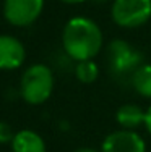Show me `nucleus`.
<instances>
[{
	"mask_svg": "<svg viewBox=\"0 0 151 152\" xmlns=\"http://www.w3.org/2000/svg\"><path fill=\"white\" fill-rule=\"evenodd\" d=\"M104 36L99 24L86 16H73L62 31V47L73 61L93 60L102 50Z\"/></svg>",
	"mask_w": 151,
	"mask_h": 152,
	"instance_id": "obj_1",
	"label": "nucleus"
},
{
	"mask_svg": "<svg viewBox=\"0 0 151 152\" xmlns=\"http://www.w3.org/2000/svg\"><path fill=\"white\" fill-rule=\"evenodd\" d=\"M106 58L109 73L119 83H130L138 66L145 63L143 53L124 39H114L109 42Z\"/></svg>",
	"mask_w": 151,
	"mask_h": 152,
	"instance_id": "obj_2",
	"label": "nucleus"
},
{
	"mask_svg": "<svg viewBox=\"0 0 151 152\" xmlns=\"http://www.w3.org/2000/svg\"><path fill=\"white\" fill-rule=\"evenodd\" d=\"M54 73L44 63H34L24 70L20 81V94L29 105H41L52 96Z\"/></svg>",
	"mask_w": 151,
	"mask_h": 152,
	"instance_id": "obj_3",
	"label": "nucleus"
},
{
	"mask_svg": "<svg viewBox=\"0 0 151 152\" xmlns=\"http://www.w3.org/2000/svg\"><path fill=\"white\" fill-rule=\"evenodd\" d=\"M110 18L124 29L140 28L151 18V0H112Z\"/></svg>",
	"mask_w": 151,
	"mask_h": 152,
	"instance_id": "obj_4",
	"label": "nucleus"
},
{
	"mask_svg": "<svg viewBox=\"0 0 151 152\" xmlns=\"http://www.w3.org/2000/svg\"><path fill=\"white\" fill-rule=\"evenodd\" d=\"M44 10V0H3V16L16 28L31 26Z\"/></svg>",
	"mask_w": 151,
	"mask_h": 152,
	"instance_id": "obj_5",
	"label": "nucleus"
},
{
	"mask_svg": "<svg viewBox=\"0 0 151 152\" xmlns=\"http://www.w3.org/2000/svg\"><path fill=\"white\" fill-rule=\"evenodd\" d=\"M101 152H146V141L133 129H116L104 137Z\"/></svg>",
	"mask_w": 151,
	"mask_h": 152,
	"instance_id": "obj_6",
	"label": "nucleus"
},
{
	"mask_svg": "<svg viewBox=\"0 0 151 152\" xmlns=\"http://www.w3.org/2000/svg\"><path fill=\"white\" fill-rule=\"evenodd\" d=\"M26 60V49L20 39L10 34H0V70L12 71Z\"/></svg>",
	"mask_w": 151,
	"mask_h": 152,
	"instance_id": "obj_7",
	"label": "nucleus"
},
{
	"mask_svg": "<svg viewBox=\"0 0 151 152\" xmlns=\"http://www.w3.org/2000/svg\"><path fill=\"white\" fill-rule=\"evenodd\" d=\"M10 144H12L13 152H47L42 136L33 129L16 131Z\"/></svg>",
	"mask_w": 151,
	"mask_h": 152,
	"instance_id": "obj_8",
	"label": "nucleus"
},
{
	"mask_svg": "<svg viewBox=\"0 0 151 152\" xmlns=\"http://www.w3.org/2000/svg\"><path fill=\"white\" fill-rule=\"evenodd\" d=\"M145 115L146 110H143L136 104H124L116 112V121L122 129H135L140 126H145Z\"/></svg>",
	"mask_w": 151,
	"mask_h": 152,
	"instance_id": "obj_9",
	"label": "nucleus"
},
{
	"mask_svg": "<svg viewBox=\"0 0 151 152\" xmlns=\"http://www.w3.org/2000/svg\"><path fill=\"white\" fill-rule=\"evenodd\" d=\"M130 84L138 96L151 99V63L145 61L143 65H140L138 70L132 76Z\"/></svg>",
	"mask_w": 151,
	"mask_h": 152,
	"instance_id": "obj_10",
	"label": "nucleus"
},
{
	"mask_svg": "<svg viewBox=\"0 0 151 152\" xmlns=\"http://www.w3.org/2000/svg\"><path fill=\"white\" fill-rule=\"evenodd\" d=\"M75 76L83 84H91L99 76V66L94 63V60L77 61V65H75Z\"/></svg>",
	"mask_w": 151,
	"mask_h": 152,
	"instance_id": "obj_11",
	"label": "nucleus"
},
{
	"mask_svg": "<svg viewBox=\"0 0 151 152\" xmlns=\"http://www.w3.org/2000/svg\"><path fill=\"white\" fill-rule=\"evenodd\" d=\"M13 136H15V133H13L12 126L8 125L7 121H2L0 120V144H8L13 141Z\"/></svg>",
	"mask_w": 151,
	"mask_h": 152,
	"instance_id": "obj_12",
	"label": "nucleus"
},
{
	"mask_svg": "<svg viewBox=\"0 0 151 152\" xmlns=\"http://www.w3.org/2000/svg\"><path fill=\"white\" fill-rule=\"evenodd\" d=\"M145 128L146 131L151 134V105L146 108V115H145Z\"/></svg>",
	"mask_w": 151,
	"mask_h": 152,
	"instance_id": "obj_13",
	"label": "nucleus"
},
{
	"mask_svg": "<svg viewBox=\"0 0 151 152\" xmlns=\"http://www.w3.org/2000/svg\"><path fill=\"white\" fill-rule=\"evenodd\" d=\"M60 2L67 3V5H78V3H85L88 0H60Z\"/></svg>",
	"mask_w": 151,
	"mask_h": 152,
	"instance_id": "obj_14",
	"label": "nucleus"
},
{
	"mask_svg": "<svg viewBox=\"0 0 151 152\" xmlns=\"http://www.w3.org/2000/svg\"><path fill=\"white\" fill-rule=\"evenodd\" d=\"M73 152H99V151L93 149V147H78V149L73 151Z\"/></svg>",
	"mask_w": 151,
	"mask_h": 152,
	"instance_id": "obj_15",
	"label": "nucleus"
}]
</instances>
